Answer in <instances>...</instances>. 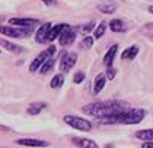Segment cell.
Returning a JSON list of instances; mask_svg holds the SVG:
<instances>
[{
	"label": "cell",
	"instance_id": "9c48e42d",
	"mask_svg": "<svg viewBox=\"0 0 153 148\" xmlns=\"http://www.w3.org/2000/svg\"><path fill=\"white\" fill-rule=\"evenodd\" d=\"M16 144L19 145H25V147H48V141L44 139H32V138H22V139H18Z\"/></svg>",
	"mask_w": 153,
	"mask_h": 148
},
{
	"label": "cell",
	"instance_id": "d6986e66",
	"mask_svg": "<svg viewBox=\"0 0 153 148\" xmlns=\"http://www.w3.org/2000/svg\"><path fill=\"white\" fill-rule=\"evenodd\" d=\"M136 137L141 139V141H153V129H143V131H137Z\"/></svg>",
	"mask_w": 153,
	"mask_h": 148
},
{
	"label": "cell",
	"instance_id": "5b68a950",
	"mask_svg": "<svg viewBox=\"0 0 153 148\" xmlns=\"http://www.w3.org/2000/svg\"><path fill=\"white\" fill-rule=\"evenodd\" d=\"M1 34L4 36H13V38H26L28 35L32 34V26H3L1 28Z\"/></svg>",
	"mask_w": 153,
	"mask_h": 148
},
{
	"label": "cell",
	"instance_id": "44dd1931",
	"mask_svg": "<svg viewBox=\"0 0 153 148\" xmlns=\"http://www.w3.org/2000/svg\"><path fill=\"white\" fill-rule=\"evenodd\" d=\"M63 83H64V77L61 76V74H57V76H54L51 81H50V87L51 89H59L63 86Z\"/></svg>",
	"mask_w": 153,
	"mask_h": 148
},
{
	"label": "cell",
	"instance_id": "7a4b0ae2",
	"mask_svg": "<svg viewBox=\"0 0 153 148\" xmlns=\"http://www.w3.org/2000/svg\"><path fill=\"white\" fill-rule=\"evenodd\" d=\"M146 116V110L144 109H127L121 113L112 115L109 118L101 119L102 124H123V125H136L141 122Z\"/></svg>",
	"mask_w": 153,
	"mask_h": 148
},
{
	"label": "cell",
	"instance_id": "5bb4252c",
	"mask_svg": "<svg viewBox=\"0 0 153 148\" xmlns=\"http://www.w3.org/2000/svg\"><path fill=\"white\" fill-rule=\"evenodd\" d=\"M117 49H118V45H112L108 51H106L105 57H104V66L106 67H112V63H114V58H115V54H117Z\"/></svg>",
	"mask_w": 153,
	"mask_h": 148
},
{
	"label": "cell",
	"instance_id": "603a6c76",
	"mask_svg": "<svg viewBox=\"0 0 153 148\" xmlns=\"http://www.w3.org/2000/svg\"><path fill=\"white\" fill-rule=\"evenodd\" d=\"M94 42H95V36H85L83 41H82V48L89 49V48H92Z\"/></svg>",
	"mask_w": 153,
	"mask_h": 148
},
{
	"label": "cell",
	"instance_id": "8fae6325",
	"mask_svg": "<svg viewBox=\"0 0 153 148\" xmlns=\"http://www.w3.org/2000/svg\"><path fill=\"white\" fill-rule=\"evenodd\" d=\"M9 23L16 25V26H34L39 22L36 19H29V18H12V19H9Z\"/></svg>",
	"mask_w": 153,
	"mask_h": 148
},
{
	"label": "cell",
	"instance_id": "484cf974",
	"mask_svg": "<svg viewBox=\"0 0 153 148\" xmlns=\"http://www.w3.org/2000/svg\"><path fill=\"white\" fill-rule=\"evenodd\" d=\"M115 74H117V70L115 68H112V67H108V71H106V77L111 80V79H114L115 77Z\"/></svg>",
	"mask_w": 153,
	"mask_h": 148
},
{
	"label": "cell",
	"instance_id": "7402d4cb",
	"mask_svg": "<svg viewBox=\"0 0 153 148\" xmlns=\"http://www.w3.org/2000/svg\"><path fill=\"white\" fill-rule=\"evenodd\" d=\"M106 25L108 23L105 22V21H102V22L98 25V28L95 29V39H99V38H102L104 36V34H105V31H106Z\"/></svg>",
	"mask_w": 153,
	"mask_h": 148
},
{
	"label": "cell",
	"instance_id": "ffe728a7",
	"mask_svg": "<svg viewBox=\"0 0 153 148\" xmlns=\"http://www.w3.org/2000/svg\"><path fill=\"white\" fill-rule=\"evenodd\" d=\"M98 10H101L102 13H106V15H111L117 10V6L109 4V3H101V4H98Z\"/></svg>",
	"mask_w": 153,
	"mask_h": 148
},
{
	"label": "cell",
	"instance_id": "8992f818",
	"mask_svg": "<svg viewBox=\"0 0 153 148\" xmlns=\"http://www.w3.org/2000/svg\"><path fill=\"white\" fill-rule=\"evenodd\" d=\"M76 36H77V29H76V28H71L70 25H67V26H66V29L61 32V35H60V38H59L60 45L61 46L71 45V44L74 42Z\"/></svg>",
	"mask_w": 153,
	"mask_h": 148
},
{
	"label": "cell",
	"instance_id": "2e32d148",
	"mask_svg": "<svg viewBox=\"0 0 153 148\" xmlns=\"http://www.w3.org/2000/svg\"><path fill=\"white\" fill-rule=\"evenodd\" d=\"M137 54H139V46L137 45H131L130 48H127V49H124V51H123V54H121V60H126V61H128V60H134V58L137 57Z\"/></svg>",
	"mask_w": 153,
	"mask_h": 148
},
{
	"label": "cell",
	"instance_id": "83f0119b",
	"mask_svg": "<svg viewBox=\"0 0 153 148\" xmlns=\"http://www.w3.org/2000/svg\"><path fill=\"white\" fill-rule=\"evenodd\" d=\"M44 1V4H47V6H57V1L56 0H42Z\"/></svg>",
	"mask_w": 153,
	"mask_h": 148
},
{
	"label": "cell",
	"instance_id": "7c38bea8",
	"mask_svg": "<svg viewBox=\"0 0 153 148\" xmlns=\"http://www.w3.org/2000/svg\"><path fill=\"white\" fill-rule=\"evenodd\" d=\"M1 46H3L6 51L12 52V54H22V52H25L24 46L12 44V42H9V41H6V39H1Z\"/></svg>",
	"mask_w": 153,
	"mask_h": 148
},
{
	"label": "cell",
	"instance_id": "f546056e",
	"mask_svg": "<svg viewBox=\"0 0 153 148\" xmlns=\"http://www.w3.org/2000/svg\"><path fill=\"white\" fill-rule=\"evenodd\" d=\"M149 12H150V13H153V6H149Z\"/></svg>",
	"mask_w": 153,
	"mask_h": 148
},
{
	"label": "cell",
	"instance_id": "cb8c5ba5",
	"mask_svg": "<svg viewBox=\"0 0 153 148\" xmlns=\"http://www.w3.org/2000/svg\"><path fill=\"white\" fill-rule=\"evenodd\" d=\"M53 66H54V58H50V60H48L47 63H45V64H44V66L41 67V70H39V73H41V74H47L48 71H50V70L53 68Z\"/></svg>",
	"mask_w": 153,
	"mask_h": 148
},
{
	"label": "cell",
	"instance_id": "d4e9b609",
	"mask_svg": "<svg viewBox=\"0 0 153 148\" xmlns=\"http://www.w3.org/2000/svg\"><path fill=\"white\" fill-rule=\"evenodd\" d=\"M83 80H85V73H83V71H77V73L74 74V77H73V81H74L76 84L82 83Z\"/></svg>",
	"mask_w": 153,
	"mask_h": 148
},
{
	"label": "cell",
	"instance_id": "e0dca14e",
	"mask_svg": "<svg viewBox=\"0 0 153 148\" xmlns=\"http://www.w3.org/2000/svg\"><path fill=\"white\" fill-rule=\"evenodd\" d=\"M105 84H106V76L105 74H99L95 79V83H94V94L101 93V90L105 87Z\"/></svg>",
	"mask_w": 153,
	"mask_h": 148
},
{
	"label": "cell",
	"instance_id": "ba28073f",
	"mask_svg": "<svg viewBox=\"0 0 153 148\" xmlns=\"http://www.w3.org/2000/svg\"><path fill=\"white\" fill-rule=\"evenodd\" d=\"M51 28H53L51 23H44V25H41V28L36 31V34H35V41L38 44H45V42H47L48 34H50Z\"/></svg>",
	"mask_w": 153,
	"mask_h": 148
},
{
	"label": "cell",
	"instance_id": "f1b7e54d",
	"mask_svg": "<svg viewBox=\"0 0 153 148\" xmlns=\"http://www.w3.org/2000/svg\"><path fill=\"white\" fill-rule=\"evenodd\" d=\"M141 148H153V141H146V142H143Z\"/></svg>",
	"mask_w": 153,
	"mask_h": 148
},
{
	"label": "cell",
	"instance_id": "ac0fdd59",
	"mask_svg": "<svg viewBox=\"0 0 153 148\" xmlns=\"http://www.w3.org/2000/svg\"><path fill=\"white\" fill-rule=\"evenodd\" d=\"M45 108H47V103H44V102L31 103V105L28 106V113L29 115H38V113H41Z\"/></svg>",
	"mask_w": 153,
	"mask_h": 148
},
{
	"label": "cell",
	"instance_id": "30bf717a",
	"mask_svg": "<svg viewBox=\"0 0 153 148\" xmlns=\"http://www.w3.org/2000/svg\"><path fill=\"white\" fill-rule=\"evenodd\" d=\"M71 142H73L76 147H79V148H99V145H98L95 141L89 139V138L73 137V138H71Z\"/></svg>",
	"mask_w": 153,
	"mask_h": 148
},
{
	"label": "cell",
	"instance_id": "4fadbf2b",
	"mask_svg": "<svg viewBox=\"0 0 153 148\" xmlns=\"http://www.w3.org/2000/svg\"><path fill=\"white\" fill-rule=\"evenodd\" d=\"M108 26L112 32H126L127 31V25L123 19H112L108 23Z\"/></svg>",
	"mask_w": 153,
	"mask_h": 148
},
{
	"label": "cell",
	"instance_id": "9a60e30c",
	"mask_svg": "<svg viewBox=\"0 0 153 148\" xmlns=\"http://www.w3.org/2000/svg\"><path fill=\"white\" fill-rule=\"evenodd\" d=\"M66 26H67V23H60V25H54V26L51 28L50 34H48V41H54V39L60 38V35H61V32H63V31L66 29Z\"/></svg>",
	"mask_w": 153,
	"mask_h": 148
},
{
	"label": "cell",
	"instance_id": "6da1fadb",
	"mask_svg": "<svg viewBox=\"0 0 153 148\" xmlns=\"http://www.w3.org/2000/svg\"><path fill=\"white\" fill-rule=\"evenodd\" d=\"M130 109V105L123 100H108V102H96L86 105L82 108V112L89 116H94L98 119H105L112 115L121 113Z\"/></svg>",
	"mask_w": 153,
	"mask_h": 148
},
{
	"label": "cell",
	"instance_id": "277c9868",
	"mask_svg": "<svg viewBox=\"0 0 153 148\" xmlns=\"http://www.w3.org/2000/svg\"><path fill=\"white\" fill-rule=\"evenodd\" d=\"M63 121L67 124L69 126H71L73 129H77V131H83V132H89L92 129V124L83 118L79 116H74V115H66L63 118Z\"/></svg>",
	"mask_w": 153,
	"mask_h": 148
},
{
	"label": "cell",
	"instance_id": "4316f807",
	"mask_svg": "<svg viewBox=\"0 0 153 148\" xmlns=\"http://www.w3.org/2000/svg\"><path fill=\"white\" fill-rule=\"evenodd\" d=\"M94 28H95V23L91 22V23H88L86 26H83V28H82V32H89V31H91V29H94Z\"/></svg>",
	"mask_w": 153,
	"mask_h": 148
},
{
	"label": "cell",
	"instance_id": "3957f363",
	"mask_svg": "<svg viewBox=\"0 0 153 148\" xmlns=\"http://www.w3.org/2000/svg\"><path fill=\"white\" fill-rule=\"evenodd\" d=\"M56 54V46H48L47 49H44L39 55H36V58L31 63V66H29V71L31 73H36L38 70H41V67L47 63L50 58H53V55Z\"/></svg>",
	"mask_w": 153,
	"mask_h": 148
},
{
	"label": "cell",
	"instance_id": "52a82bcc",
	"mask_svg": "<svg viewBox=\"0 0 153 148\" xmlns=\"http://www.w3.org/2000/svg\"><path fill=\"white\" fill-rule=\"evenodd\" d=\"M77 63V54L76 52H66L60 60V71H70Z\"/></svg>",
	"mask_w": 153,
	"mask_h": 148
}]
</instances>
